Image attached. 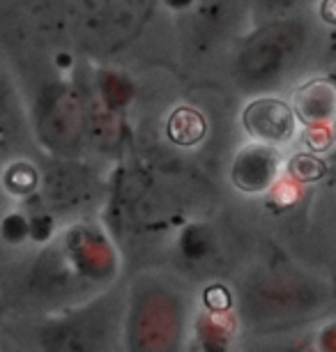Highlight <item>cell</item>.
I'll return each mask as SVG.
<instances>
[{"mask_svg":"<svg viewBox=\"0 0 336 352\" xmlns=\"http://www.w3.org/2000/svg\"><path fill=\"white\" fill-rule=\"evenodd\" d=\"M245 127L262 141L283 143L295 131V111L279 99H258L245 111Z\"/></svg>","mask_w":336,"mask_h":352,"instance_id":"cell-1","label":"cell"},{"mask_svg":"<svg viewBox=\"0 0 336 352\" xmlns=\"http://www.w3.org/2000/svg\"><path fill=\"white\" fill-rule=\"evenodd\" d=\"M276 152L269 148L245 150L235 164V182L245 191H262L276 175Z\"/></svg>","mask_w":336,"mask_h":352,"instance_id":"cell-2","label":"cell"},{"mask_svg":"<svg viewBox=\"0 0 336 352\" xmlns=\"http://www.w3.org/2000/svg\"><path fill=\"white\" fill-rule=\"evenodd\" d=\"M295 113L304 122L320 124L336 118V85L329 81H311L295 95Z\"/></svg>","mask_w":336,"mask_h":352,"instance_id":"cell-3","label":"cell"},{"mask_svg":"<svg viewBox=\"0 0 336 352\" xmlns=\"http://www.w3.org/2000/svg\"><path fill=\"white\" fill-rule=\"evenodd\" d=\"M205 134V122L196 111L180 109L173 113L168 122V136L180 145H194L199 143Z\"/></svg>","mask_w":336,"mask_h":352,"instance_id":"cell-4","label":"cell"},{"mask_svg":"<svg viewBox=\"0 0 336 352\" xmlns=\"http://www.w3.org/2000/svg\"><path fill=\"white\" fill-rule=\"evenodd\" d=\"M322 19H325L327 23L336 25V0H325V3H322Z\"/></svg>","mask_w":336,"mask_h":352,"instance_id":"cell-5","label":"cell"}]
</instances>
